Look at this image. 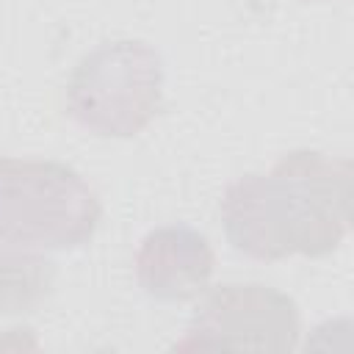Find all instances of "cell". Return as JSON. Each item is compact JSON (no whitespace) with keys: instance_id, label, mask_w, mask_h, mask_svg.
<instances>
[{"instance_id":"3957f363","label":"cell","mask_w":354,"mask_h":354,"mask_svg":"<svg viewBox=\"0 0 354 354\" xmlns=\"http://www.w3.org/2000/svg\"><path fill=\"white\" fill-rule=\"evenodd\" d=\"M163 105V61L138 39H116L86 53L66 83V111L88 133L130 138Z\"/></svg>"},{"instance_id":"5b68a950","label":"cell","mask_w":354,"mask_h":354,"mask_svg":"<svg viewBox=\"0 0 354 354\" xmlns=\"http://www.w3.org/2000/svg\"><path fill=\"white\" fill-rule=\"evenodd\" d=\"M213 249L188 224L152 230L136 252V279L158 301H188L207 290L213 277Z\"/></svg>"},{"instance_id":"7a4b0ae2","label":"cell","mask_w":354,"mask_h":354,"mask_svg":"<svg viewBox=\"0 0 354 354\" xmlns=\"http://www.w3.org/2000/svg\"><path fill=\"white\" fill-rule=\"evenodd\" d=\"M102 207L66 163L0 158V243L61 252L88 243Z\"/></svg>"},{"instance_id":"8992f818","label":"cell","mask_w":354,"mask_h":354,"mask_svg":"<svg viewBox=\"0 0 354 354\" xmlns=\"http://www.w3.org/2000/svg\"><path fill=\"white\" fill-rule=\"evenodd\" d=\"M55 266L44 252L0 243V315L36 310L53 290Z\"/></svg>"},{"instance_id":"6da1fadb","label":"cell","mask_w":354,"mask_h":354,"mask_svg":"<svg viewBox=\"0 0 354 354\" xmlns=\"http://www.w3.org/2000/svg\"><path fill=\"white\" fill-rule=\"evenodd\" d=\"M351 163L299 149L266 174H243L221 196L227 241L254 260L324 257L351 227Z\"/></svg>"},{"instance_id":"277c9868","label":"cell","mask_w":354,"mask_h":354,"mask_svg":"<svg viewBox=\"0 0 354 354\" xmlns=\"http://www.w3.org/2000/svg\"><path fill=\"white\" fill-rule=\"evenodd\" d=\"M299 310L277 288L246 282L205 290L177 351H293Z\"/></svg>"}]
</instances>
